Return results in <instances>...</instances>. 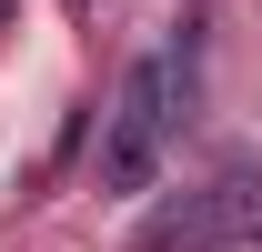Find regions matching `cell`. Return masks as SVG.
Wrapping results in <instances>:
<instances>
[{
  "mask_svg": "<svg viewBox=\"0 0 262 252\" xmlns=\"http://www.w3.org/2000/svg\"><path fill=\"white\" fill-rule=\"evenodd\" d=\"M162 91H171V61H151L141 81H131V111H121V131H111V182H141L151 172V141H162Z\"/></svg>",
  "mask_w": 262,
  "mask_h": 252,
  "instance_id": "6da1fadb",
  "label": "cell"
}]
</instances>
